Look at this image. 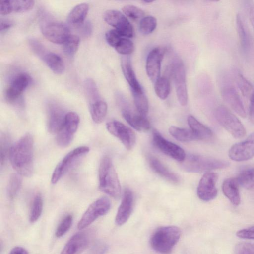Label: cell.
Returning a JSON list of instances; mask_svg holds the SVG:
<instances>
[{
	"label": "cell",
	"mask_w": 254,
	"mask_h": 254,
	"mask_svg": "<svg viewBox=\"0 0 254 254\" xmlns=\"http://www.w3.org/2000/svg\"><path fill=\"white\" fill-rule=\"evenodd\" d=\"M28 43L33 53L43 61L48 53L44 45L38 40L33 38H31L28 40Z\"/></svg>",
	"instance_id": "cell-44"
},
{
	"label": "cell",
	"mask_w": 254,
	"mask_h": 254,
	"mask_svg": "<svg viewBox=\"0 0 254 254\" xmlns=\"http://www.w3.org/2000/svg\"><path fill=\"white\" fill-rule=\"evenodd\" d=\"M121 66L123 74L129 85L131 90L139 91L142 90L133 70L130 59L128 56H123L121 58Z\"/></svg>",
	"instance_id": "cell-23"
},
{
	"label": "cell",
	"mask_w": 254,
	"mask_h": 254,
	"mask_svg": "<svg viewBox=\"0 0 254 254\" xmlns=\"http://www.w3.org/2000/svg\"><path fill=\"white\" fill-rule=\"evenodd\" d=\"M108 249L107 245L103 242H97L92 247L89 254H104Z\"/></svg>",
	"instance_id": "cell-51"
},
{
	"label": "cell",
	"mask_w": 254,
	"mask_h": 254,
	"mask_svg": "<svg viewBox=\"0 0 254 254\" xmlns=\"http://www.w3.org/2000/svg\"><path fill=\"white\" fill-rule=\"evenodd\" d=\"M10 137L6 134L1 135L0 142V166L3 165L5 160L8 156L9 152L11 146H10Z\"/></svg>",
	"instance_id": "cell-43"
},
{
	"label": "cell",
	"mask_w": 254,
	"mask_h": 254,
	"mask_svg": "<svg viewBox=\"0 0 254 254\" xmlns=\"http://www.w3.org/2000/svg\"><path fill=\"white\" fill-rule=\"evenodd\" d=\"M72 221V216L66 215L58 225L55 233L56 236L60 238L64 236L70 228Z\"/></svg>",
	"instance_id": "cell-46"
},
{
	"label": "cell",
	"mask_w": 254,
	"mask_h": 254,
	"mask_svg": "<svg viewBox=\"0 0 254 254\" xmlns=\"http://www.w3.org/2000/svg\"><path fill=\"white\" fill-rule=\"evenodd\" d=\"M214 115L218 122L234 137L241 138L245 136L246 131L244 126L227 107L218 106Z\"/></svg>",
	"instance_id": "cell-5"
},
{
	"label": "cell",
	"mask_w": 254,
	"mask_h": 254,
	"mask_svg": "<svg viewBox=\"0 0 254 254\" xmlns=\"http://www.w3.org/2000/svg\"><path fill=\"white\" fill-rule=\"evenodd\" d=\"M133 202L132 192L129 189H126L115 217L117 225H122L128 220L133 210Z\"/></svg>",
	"instance_id": "cell-22"
},
{
	"label": "cell",
	"mask_w": 254,
	"mask_h": 254,
	"mask_svg": "<svg viewBox=\"0 0 254 254\" xmlns=\"http://www.w3.org/2000/svg\"><path fill=\"white\" fill-rule=\"evenodd\" d=\"M153 142L155 146L164 154L182 162L186 157L184 150L179 146L164 138L157 131L153 132Z\"/></svg>",
	"instance_id": "cell-13"
},
{
	"label": "cell",
	"mask_w": 254,
	"mask_h": 254,
	"mask_svg": "<svg viewBox=\"0 0 254 254\" xmlns=\"http://www.w3.org/2000/svg\"><path fill=\"white\" fill-rule=\"evenodd\" d=\"M123 37L116 29H111L105 34V39L108 44L115 48Z\"/></svg>",
	"instance_id": "cell-47"
},
{
	"label": "cell",
	"mask_w": 254,
	"mask_h": 254,
	"mask_svg": "<svg viewBox=\"0 0 254 254\" xmlns=\"http://www.w3.org/2000/svg\"><path fill=\"white\" fill-rule=\"evenodd\" d=\"M32 78L25 72L16 74L12 79L5 91V98L10 103L19 101L23 92L30 85Z\"/></svg>",
	"instance_id": "cell-11"
},
{
	"label": "cell",
	"mask_w": 254,
	"mask_h": 254,
	"mask_svg": "<svg viewBox=\"0 0 254 254\" xmlns=\"http://www.w3.org/2000/svg\"><path fill=\"white\" fill-rule=\"evenodd\" d=\"M134 102L138 114L146 116L149 109L148 101L143 90L131 91Z\"/></svg>",
	"instance_id": "cell-32"
},
{
	"label": "cell",
	"mask_w": 254,
	"mask_h": 254,
	"mask_svg": "<svg viewBox=\"0 0 254 254\" xmlns=\"http://www.w3.org/2000/svg\"><path fill=\"white\" fill-rule=\"evenodd\" d=\"M187 122L197 140H206L212 136L213 132L211 130L199 122L193 116L189 115L187 118Z\"/></svg>",
	"instance_id": "cell-27"
},
{
	"label": "cell",
	"mask_w": 254,
	"mask_h": 254,
	"mask_svg": "<svg viewBox=\"0 0 254 254\" xmlns=\"http://www.w3.org/2000/svg\"><path fill=\"white\" fill-rule=\"evenodd\" d=\"M79 121L77 113L73 112L66 113L64 123L57 133L56 141L59 146L65 147L70 144L78 127Z\"/></svg>",
	"instance_id": "cell-7"
},
{
	"label": "cell",
	"mask_w": 254,
	"mask_h": 254,
	"mask_svg": "<svg viewBox=\"0 0 254 254\" xmlns=\"http://www.w3.org/2000/svg\"><path fill=\"white\" fill-rule=\"evenodd\" d=\"M157 26V20L153 16H148L142 18L140 21L139 29L144 35L152 33Z\"/></svg>",
	"instance_id": "cell-40"
},
{
	"label": "cell",
	"mask_w": 254,
	"mask_h": 254,
	"mask_svg": "<svg viewBox=\"0 0 254 254\" xmlns=\"http://www.w3.org/2000/svg\"><path fill=\"white\" fill-rule=\"evenodd\" d=\"M43 207L42 197L38 193L35 196L30 208L29 220L31 222L34 223L38 220L42 214Z\"/></svg>",
	"instance_id": "cell-38"
},
{
	"label": "cell",
	"mask_w": 254,
	"mask_h": 254,
	"mask_svg": "<svg viewBox=\"0 0 254 254\" xmlns=\"http://www.w3.org/2000/svg\"><path fill=\"white\" fill-rule=\"evenodd\" d=\"M169 132L174 138L181 142H187L197 140L190 129L171 126L169 128Z\"/></svg>",
	"instance_id": "cell-31"
},
{
	"label": "cell",
	"mask_w": 254,
	"mask_h": 254,
	"mask_svg": "<svg viewBox=\"0 0 254 254\" xmlns=\"http://www.w3.org/2000/svg\"><path fill=\"white\" fill-rule=\"evenodd\" d=\"M111 207L110 200L106 197L99 198L92 202L82 216L77 224L79 230L84 229L98 217L107 214Z\"/></svg>",
	"instance_id": "cell-6"
},
{
	"label": "cell",
	"mask_w": 254,
	"mask_h": 254,
	"mask_svg": "<svg viewBox=\"0 0 254 254\" xmlns=\"http://www.w3.org/2000/svg\"><path fill=\"white\" fill-rule=\"evenodd\" d=\"M237 237L247 239H254V226L243 229L236 233Z\"/></svg>",
	"instance_id": "cell-50"
},
{
	"label": "cell",
	"mask_w": 254,
	"mask_h": 254,
	"mask_svg": "<svg viewBox=\"0 0 254 254\" xmlns=\"http://www.w3.org/2000/svg\"><path fill=\"white\" fill-rule=\"evenodd\" d=\"M234 254H254V244L246 242L237 244L235 247Z\"/></svg>",
	"instance_id": "cell-48"
},
{
	"label": "cell",
	"mask_w": 254,
	"mask_h": 254,
	"mask_svg": "<svg viewBox=\"0 0 254 254\" xmlns=\"http://www.w3.org/2000/svg\"><path fill=\"white\" fill-rule=\"evenodd\" d=\"M33 149L34 140L30 133L24 135L10 148V164L21 176L29 177L33 172Z\"/></svg>",
	"instance_id": "cell-1"
},
{
	"label": "cell",
	"mask_w": 254,
	"mask_h": 254,
	"mask_svg": "<svg viewBox=\"0 0 254 254\" xmlns=\"http://www.w3.org/2000/svg\"><path fill=\"white\" fill-rule=\"evenodd\" d=\"M234 78L237 86L243 96L250 99L254 88L250 81L238 71L234 73Z\"/></svg>",
	"instance_id": "cell-33"
},
{
	"label": "cell",
	"mask_w": 254,
	"mask_h": 254,
	"mask_svg": "<svg viewBox=\"0 0 254 254\" xmlns=\"http://www.w3.org/2000/svg\"><path fill=\"white\" fill-rule=\"evenodd\" d=\"M143 2L144 3H150V2H153V1H146V0H144Z\"/></svg>",
	"instance_id": "cell-56"
},
{
	"label": "cell",
	"mask_w": 254,
	"mask_h": 254,
	"mask_svg": "<svg viewBox=\"0 0 254 254\" xmlns=\"http://www.w3.org/2000/svg\"><path fill=\"white\" fill-rule=\"evenodd\" d=\"M90 241L89 232L84 231L76 233L67 242L60 254H79L87 248Z\"/></svg>",
	"instance_id": "cell-21"
},
{
	"label": "cell",
	"mask_w": 254,
	"mask_h": 254,
	"mask_svg": "<svg viewBox=\"0 0 254 254\" xmlns=\"http://www.w3.org/2000/svg\"><path fill=\"white\" fill-rule=\"evenodd\" d=\"M229 165V162L225 160L195 154L186 156L181 162L182 169L189 173H206L213 170L227 168Z\"/></svg>",
	"instance_id": "cell-4"
},
{
	"label": "cell",
	"mask_w": 254,
	"mask_h": 254,
	"mask_svg": "<svg viewBox=\"0 0 254 254\" xmlns=\"http://www.w3.org/2000/svg\"><path fill=\"white\" fill-rule=\"evenodd\" d=\"M89 106L93 121L97 124L102 123L105 119L107 112L106 103L101 99L89 105Z\"/></svg>",
	"instance_id": "cell-29"
},
{
	"label": "cell",
	"mask_w": 254,
	"mask_h": 254,
	"mask_svg": "<svg viewBox=\"0 0 254 254\" xmlns=\"http://www.w3.org/2000/svg\"><path fill=\"white\" fill-rule=\"evenodd\" d=\"M9 254H29V253L21 247H15L10 251Z\"/></svg>",
	"instance_id": "cell-55"
},
{
	"label": "cell",
	"mask_w": 254,
	"mask_h": 254,
	"mask_svg": "<svg viewBox=\"0 0 254 254\" xmlns=\"http://www.w3.org/2000/svg\"><path fill=\"white\" fill-rule=\"evenodd\" d=\"M41 31L47 40L58 44H63L70 35L68 27L58 22H49L43 24Z\"/></svg>",
	"instance_id": "cell-15"
},
{
	"label": "cell",
	"mask_w": 254,
	"mask_h": 254,
	"mask_svg": "<svg viewBox=\"0 0 254 254\" xmlns=\"http://www.w3.org/2000/svg\"><path fill=\"white\" fill-rule=\"evenodd\" d=\"M107 130L118 138L127 149L131 150L136 142V135L134 131L122 123L112 120L106 124Z\"/></svg>",
	"instance_id": "cell-10"
},
{
	"label": "cell",
	"mask_w": 254,
	"mask_h": 254,
	"mask_svg": "<svg viewBox=\"0 0 254 254\" xmlns=\"http://www.w3.org/2000/svg\"><path fill=\"white\" fill-rule=\"evenodd\" d=\"M12 12H24L31 10L34 5V1L31 0H9Z\"/></svg>",
	"instance_id": "cell-41"
},
{
	"label": "cell",
	"mask_w": 254,
	"mask_h": 254,
	"mask_svg": "<svg viewBox=\"0 0 254 254\" xmlns=\"http://www.w3.org/2000/svg\"><path fill=\"white\" fill-rule=\"evenodd\" d=\"M80 44V38L78 36L70 35L63 44L64 53L68 57H72L76 53Z\"/></svg>",
	"instance_id": "cell-39"
},
{
	"label": "cell",
	"mask_w": 254,
	"mask_h": 254,
	"mask_svg": "<svg viewBox=\"0 0 254 254\" xmlns=\"http://www.w3.org/2000/svg\"><path fill=\"white\" fill-rule=\"evenodd\" d=\"M148 161L151 168L158 175L173 183L180 182L179 176L170 171L157 158L149 156Z\"/></svg>",
	"instance_id": "cell-26"
},
{
	"label": "cell",
	"mask_w": 254,
	"mask_h": 254,
	"mask_svg": "<svg viewBox=\"0 0 254 254\" xmlns=\"http://www.w3.org/2000/svg\"><path fill=\"white\" fill-rule=\"evenodd\" d=\"M124 15L132 19L143 18L144 11L140 8L132 5H127L123 7Z\"/></svg>",
	"instance_id": "cell-45"
},
{
	"label": "cell",
	"mask_w": 254,
	"mask_h": 254,
	"mask_svg": "<svg viewBox=\"0 0 254 254\" xmlns=\"http://www.w3.org/2000/svg\"><path fill=\"white\" fill-rule=\"evenodd\" d=\"M221 95L224 100L240 116L245 118L246 110L241 98L231 81L225 79L222 83Z\"/></svg>",
	"instance_id": "cell-12"
},
{
	"label": "cell",
	"mask_w": 254,
	"mask_h": 254,
	"mask_svg": "<svg viewBox=\"0 0 254 254\" xmlns=\"http://www.w3.org/2000/svg\"><path fill=\"white\" fill-rule=\"evenodd\" d=\"M218 178V175L215 173L206 172L203 174L197 188V194L200 199L209 201L217 196L216 183Z\"/></svg>",
	"instance_id": "cell-14"
},
{
	"label": "cell",
	"mask_w": 254,
	"mask_h": 254,
	"mask_svg": "<svg viewBox=\"0 0 254 254\" xmlns=\"http://www.w3.org/2000/svg\"><path fill=\"white\" fill-rule=\"evenodd\" d=\"M253 28H254V27H253Z\"/></svg>",
	"instance_id": "cell-57"
},
{
	"label": "cell",
	"mask_w": 254,
	"mask_h": 254,
	"mask_svg": "<svg viewBox=\"0 0 254 254\" xmlns=\"http://www.w3.org/2000/svg\"><path fill=\"white\" fill-rule=\"evenodd\" d=\"M78 27L83 37H88L91 35L93 31V25L90 21H84Z\"/></svg>",
	"instance_id": "cell-49"
},
{
	"label": "cell",
	"mask_w": 254,
	"mask_h": 254,
	"mask_svg": "<svg viewBox=\"0 0 254 254\" xmlns=\"http://www.w3.org/2000/svg\"><path fill=\"white\" fill-rule=\"evenodd\" d=\"M177 97L182 106L188 103V91L186 85V73L184 64L181 61L176 62L172 67Z\"/></svg>",
	"instance_id": "cell-17"
},
{
	"label": "cell",
	"mask_w": 254,
	"mask_h": 254,
	"mask_svg": "<svg viewBox=\"0 0 254 254\" xmlns=\"http://www.w3.org/2000/svg\"><path fill=\"white\" fill-rule=\"evenodd\" d=\"M89 11V5L82 3L74 6L67 16V21L73 26L79 27L84 22Z\"/></svg>",
	"instance_id": "cell-28"
},
{
	"label": "cell",
	"mask_w": 254,
	"mask_h": 254,
	"mask_svg": "<svg viewBox=\"0 0 254 254\" xmlns=\"http://www.w3.org/2000/svg\"><path fill=\"white\" fill-rule=\"evenodd\" d=\"M165 54L162 48L156 47L148 54L146 61V71L148 77L153 82L160 77L161 62Z\"/></svg>",
	"instance_id": "cell-19"
},
{
	"label": "cell",
	"mask_w": 254,
	"mask_h": 254,
	"mask_svg": "<svg viewBox=\"0 0 254 254\" xmlns=\"http://www.w3.org/2000/svg\"><path fill=\"white\" fill-rule=\"evenodd\" d=\"M43 61L48 67L57 74H61L64 71L65 65L63 59L55 53L48 52Z\"/></svg>",
	"instance_id": "cell-30"
},
{
	"label": "cell",
	"mask_w": 254,
	"mask_h": 254,
	"mask_svg": "<svg viewBox=\"0 0 254 254\" xmlns=\"http://www.w3.org/2000/svg\"><path fill=\"white\" fill-rule=\"evenodd\" d=\"M228 155L234 161L241 162L248 160L254 156V132L245 140L231 146Z\"/></svg>",
	"instance_id": "cell-16"
},
{
	"label": "cell",
	"mask_w": 254,
	"mask_h": 254,
	"mask_svg": "<svg viewBox=\"0 0 254 254\" xmlns=\"http://www.w3.org/2000/svg\"><path fill=\"white\" fill-rule=\"evenodd\" d=\"M123 99L118 103L121 108L122 114L127 122L138 131H147L150 128V123L145 116L132 112L126 100Z\"/></svg>",
	"instance_id": "cell-18"
},
{
	"label": "cell",
	"mask_w": 254,
	"mask_h": 254,
	"mask_svg": "<svg viewBox=\"0 0 254 254\" xmlns=\"http://www.w3.org/2000/svg\"><path fill=\"white\" fill-rule=\"evenodd\" d=\"M236 23L241 47L243 52L247 54L250 51L251 43L249 30L240 14L236 16Z\"/></svg>",
	"instance_id": "cell-25"
},
{
	"label": "cell",
	"mask_w": 254,
	"mask_h": 254,
	"mask_svg": "<svg viewBox=\"0 0 254 254\" xmlns=\"http://www.w3.org/2000/svg\"><path fill=\"white\" fill-rule=\"evenodd\" d=\"M12 22L10 20H1L0 24V31L2 32L10 28L12 26Z\"/></svg>",
	"instance_id": "cell-54"
},
{
	"label": "cell",
	"mask_w": 254,
	"mask_h": 254,
	"mask_svg": "<svg viewBox=\"0 0 254 254\" xmlns=\"http://www.w3.org/2000/svg\"><path fill=\"white\" fill-rule=\"evenodd\" d=\"M98 173L100 190L113 198L119 199L121 193L120 183L110 157L105 156L101 159Z\"/></svg>",
	"instance_id": "cell-2"
},
{
	"label": "cell",
	"mask_w": 254,
	"mask_h": 254,
	"mask_svg": "<svg viewBox=\"0 0 254 254\" xmlns=\"http://www.w3.org/2000/svg\"><path fill=\"white\" fill-rule=\"evenodd\" d=\"M22 183L21 176L18 173L11 175L7 186L6 192L9 198L12 199L18 193Z\"/></svg>",
	"instance_id": "cell-34"
},
{
	"label": "cell",
	"mask_w": 254,
	"mask_h": 254,
	"mask_svg": "<svg viewBox=\"0 0 254 254\" xmlns=\"http://www.w3.org/2000/svg\"><path fill=\"white\" fill-rule=\"evenodd\" d=\"M238 184L243 188L254 189V168H251L241 172L236 177Z\"/></svg>",
	"instance_id": "cell-36"
},
{
	"label": "cell",
	"mask_w": 254,
	"mask_h": 254,
	"mask_svg": "<svg viewBox=\"0 0 254 254\" xmlns=\"http://www.w3.org/2000/svg\"><path fill=\"white\" fill-rule=\"evenodd\" d=\"M104 21L115 28L123 37L131 38L133 28L124 14L116 10H108L103 14Z\"/></svg>",
	"instance_id": "cell-9"
},
{
	"label": "cell",
	"mask_w": 254,
	"mask_h": 254,
	"mask_svg": "<svg viewBox=\"0 0 254 254\" xmlns=\"http://www.w3.org/2000/svg\"><path fill=\"white\" fill-rule=\"evenodd\" d=\"M133 43L127 38L123 37L115 48L116 51L123 56L131 54L134 50Z\"/></svg>",
	"instance_id": "cell-42"
},
{
	"label": "cell",
	"mask_w": 254,
	"mask_h": 254,
	"mask_svg": "<svg viewBox=\"0 0 254 254\" xmlns=\"http://www.w3.org/2000/svg\"><path fill=\"white\" fill-rule=\"evenodd\" d=\"M180 229L175 226H163L158 228L150 238L152 248L156 252L169 254L179 240Z\"/></svg>",
	"instance_id": "cell-3"
},
{
	"label": "cell",
	"mask_w": 254,
	"mask_h": 254,
	"mask_svg": "<svg viewBox=\"0 0 254 254\" xmlns=\"http://www.w3.org/2000/svg\"><path fill=\"white\" fill-rule=\"evenodd\" d=\"M249 114L250 120L253 124H254V87L250 98Z\"/></svg>",
	"instance_id": "cell-53"
},
{
	"label": "cell",
	"mask_w": 254,
	"mask_h": 254,
	"mask_svg": "<svg viewBox=\"0 0 254 254\" xmlns=\"http://www.w3.org/2000/svg\"><path fill=\"white\" fill-rule=\"evenodd\" d=\"M154 90L157 96L161 99H166L169 95L170 85L167 77H160L154 84Z\"/></svg>",
	"instance_id": "cell-37"
},
{
	"label": "cell",
	"mask_w": 254,
	"mask_h": 254,
	"mask_svg": "<svg viewBox=\"0 0 254 254\" xmlns=\"http://www.w3.org/2000/svg\"><path fill=\"white\" fill-rule=\"evenodd\" d=\"M239 185L236 178H229L224 181L222 186L224 194L234 205H239L241 202Z\"/></svg>",
	"instance_id": "cell-24"
},
{
	"label": "cell",
	"mask_w": 254,
	"mask_h": 254,
	"mask_svg": "<svg viewBox=\"0 0 254 254\" xmlns=\"http://www.w3.org/2000/svg\"><path fill=\"white\" fill-rule=\"evenodd\" d=\"M12 12L9 0H2L0 2V13L1 15H7Z\"/></svg>",
	"instance_id": "cell-52"
},
{
	"label": "cell",
	"mask_w": 254,
	"mask_h": 254,
	"mask_svg": "<svg viewBox=\"0 0 254 254\" xmlns=\"http://www.w3.org/2000/svg\"><path fill=\"white\" fill-rule=\"evenodd\" d=\"M84 89L89 105L102 99L96 84L92 79L87 78L84 81Z\"/></svg>",
	"instance_id": "cell-35"
},
{
	"label": "cell",
	"mask_w": 254,
	"mask_h": 254,
	"mask_svg": "<svg viewBox=\"0 0 254 254\" xmlns=\"http://www.w3.org/2000/svg\"><path fill=\"white\" fill-rule=\"evenodd\" d=\"M47 127L49 131L57 133L63 126L66 113L58 104L51 102L47 105Z\"/></svg>",
	"instance_id": "cell-20"
},
{
	"label": "cell",
	"mask_w": 254,
	"mask_h": 254,
	"mask_svg": "<svg viewBox=\"0 0 254 254\" xmlns=\"http://www.w3.org/2000/svg\"><path fill=\"white\" fill-rule=\"evenodd\" d=\"M89 151L88 147L82 146L68 152L55 167L52 175L51 183L53 184H56L79 158L88 153Z\"/></svg>",
	"instance_id": "cell-8"
}]
</instances>
